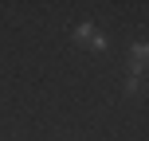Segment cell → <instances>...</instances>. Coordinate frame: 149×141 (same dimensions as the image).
Wrapping results in <instances>:
<instances>
[{
    "instance_id": "obj_2",
    "label": "cell",
    "mask_w": 149,
    "mask_h": 141,
    "mask_svg": "<svg viewBox=\"0 0 149 141\" xmlns=\"http://www.w3.org/2000/svg\"><path fill=\"white\" fill-rule=\"evenodd\" d=\"M145 63H149V47H145V43H137V47H134V55H130V67H134L137 74H145Z\"/></svg>"
},
{
    "instance_id": "obj_1",
    "label": "cell",
    "mask_w": 149,
    "mask_h": 141,
    "mask_svg": "<svg viewBox=\"0 0 149 141\" xmlns=\"http://www.w3.org/2000/svg\"><path fill=\"white\" fill-rule=\"evenodd\" d=\"M74 35H79V43H82V47H106L102 31H98V28H90V24H82V28L74 31Z\"/></svg>"
},
{
    "instance_id": "obj_3",
    "label": "cell",
    "mask_w": 149,
    "mask_h": 141,
    "mask_svg": "<svg viewBox=\"0 0 149 141\" xmlns=\"http://www.w3.org/2000/svg\"><path fill=\"white\" fill-rule=\"evenodd\" d=\"M126 90H130V94H145V82H141V74H134V78H130V86H126Z\"/></svg>"
}]
</instances>
